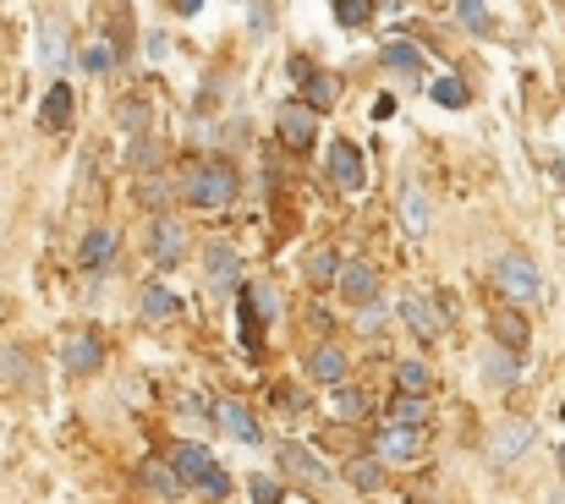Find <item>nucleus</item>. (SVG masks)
Masks as SVG:
<instances>
[{
    "label": "nucleus",
    "mask_w": 565,
    "mask_h": 504,
    "mask_svg": "<svg viewBox=\"0 0 565 504\" xmlns=\"http://www.w3.org/2000/svg\"><path fill=\"white\" fill-rule=\"evenodd\" d=\"M236 170L225 165V160H203V165L188 170V181H182V203L188 208H225V203H236Z\"/></svg>",
    "instance_id": "f257e3e1"
},
{
    "label": "nucleus",
    "mask_w": 565,
    "mask_h": 504,
    "mask_svg": "<svg viewBox=\"0 0 565 504\" xmlns=\"http://www.w3.org/2000/svg\"><path fill=\"white\" fill-rule=\"evenodd\" d=\"M494 286H500V297H505V302H533V297L544 291V280H539L533 258H522V253L494 258Z\"/></svg>",
    "instance_id": "f03ea898"
},
{
    "label": "nucleus",
    "mask_w": 565,
    "mask_h": 504,
    "mask_svg": "<svg viewBox=\"0 0 565 504\" xmlns=\"http://www.w3.org/2000/svg\"><path fill=\"white\" fill-rule=\"evenodd\" d=\"M374 461L379 467H417V461H423V428H395V422H384L374 439Z\"/></svg>",
    "instance_id": "7ed1b4c3"
},
{
    "label": "nucleus",
    "mask_w": 565,
    "mask_h": 504,
    "mask_svg": "<svg viewBox=\"0 0 565 504\" xmlns=\"http://www.w3.org/2000/svg\"><path fill=\"white\" fill-rule=\"evenodd\" d=\"M280 467H286V478H291V483H302V489H319V494L335 483V472H330V467H324V461H319L308 444H286V450H280Z\"/></svg>",
    "instance_id": "20e7f679"
},
{
    "label": "nucleus",
    "mask_w": 565,
    "mask_h": 504,
    "mask_svg": "<svg viewBox=\"0 0 565 504\" xmlns=\"http://www.w3.org/2000/svg\"><path fill=\"white\" fill-rule=\"evenodd\" d=\"M324 170H330V181H335L341 192H363V186H369V175H363V154H358L347 138H335V143H330Z\"/></svg>",
    "instance_id": "39448f33"
},
{
    "label": "nucleus",
    "mask_w": 565,
    "mask_h": 504,
    "mask_svg": "<svg viewBox=\"0 0 565 504\" xmlns=\"http://www.w3.org/2000/svg\"><path fill=\"white\" fill-rule=\"evenodd\" d=\"M347 367H352V356H347L335 340H319V345L308 351V378H313V384H330V389H335V384H347Z\"/></svg>",
    "instance_id": "423d86ee"
},
{
    "label": "nucleus",
    "mask_w": 565,
    "mask_h": 504,
    "mask_svg": "<svg viewBox=\"0 0 565 504\" xmlns=\"http://www.w3.org/2000/svg\"><path fill=\"white\" fill-rule=\"evenodd\" d=\"M275 132H280V143H286V149H297V154H302V149H313V110H308V105H297V99H291V105H280Z\"/></svg>",
    "instance_id": "0eeeda50"
},
{
    "label": "nucleus",
    "mask_w": 565,
    "mask_h": 504,
    "mask_svg": "<svg viewBox=\"0 0 565 504\" xmlns=\"http://www.w3.org/2000/svg\"><path fill=\"white\" fill-rule=\"evenodd\" d=\"M203 269H209V286L214 291H236V280H242V258L225 242H209L203 247Z\"/></svg>",
    "instance_id": "6e6552de"
},
{
    "label": "nucleus",
    "mask_w": 565,
    "mask_h": 504,
    "mask_svg": "<svg viewBox=\"0 0 565 504\" xmlns=\"http://www.w3.org/2000/svg\"><path fill=\"white\" fill-rule=\"evenodd\" d=\"M61 362H66V373H94L105 362V340L94 335V330H77V335L61 345Z\"/></svg>",
    "instance_id": "1a4fd4ad"
},
{
    "label": "nucleus",
    "mask_w": 565,
    "mask_h": 504,
    "mask_svg": "<svg viewBox=\"0 0 565 504\" xmlns=\"http://www.w3.org/2000/svg\"><path fill=\"white\" fill-rule=\"evenodd\" d=\"M527 444H533V422H527V417H511V422L494 428V461H500V467H505V461H522Z\"/></svg>",
    "instance_id": "9d476101"
},
{
    "label": "nucleus",
    "mask_w": 565,
    "mask_h": 504,
    "mask_svg": "<svg viewBox=\"0 0 565 504\" xmlns=\"http://www.w3.org/2000/svg\"><path fill=\"white\" fill-rule=\"evenodd\" d=\"M220 422H225V433L236 439V444H264V428H258V417L242 406V400H220Z\"/></svg>",
    "instance_id": "9b49d317"
},
{
    "label": "nucleus",
    "mask_w": 565,
    "mask_h": 504,
    "mask_svg": "<svg viewBox=\"0 0 565 504\" xmlns=\"http://www.w3.org/2000/svg\"><path fill=\"white\" fill-rule=\"evenodd\" d=\"M297 105H308L313 116H319V110H335V105H341V77H330V72H308Z\"/></svg>",
    "instance_id": "f8f14e48"
},
{
    "label": "nucleus",
    "mask_w": 565,
    "mask_h": 504,
    "mask_svg": "<svg viewBox=\"0 0 565 504\" xmlns=\"http://www.w3.org/2000/svg\"><path fill=\"white\" fill-rule=\"evenodd\" d=\"M341 297H347V302H358V308H363V302H374L379 297V269L374 264H341Z\"/></svg>",
    "instance_id": "ddd939ff"
},
{
    "label": "nucleus",
    "mask_w": 565,
    "mask_h": 504,
    "mask_svg": "<svg viewBox=\"0 0 565 504\" xmlns=\"http://www.w3.org/2000/svg\"><path fill=\"white\" fill-rule=\"evenodd\" d=\"M209 467H214V455L203 444H177V455H171V472L182 478V489H198Z\"/></svg>",
    "instance_id": "4468645a"
},
{
    "label": "nucleus",
    "mask_w": 565,
    "mask_h": 504,
    "mask_svg": "<svg viewBox=\"0 0 565 504\" xmlns=\"http://www.w3.org/2000/svg\"><path fill=\"white\" fill-rule=\"evenodd\" d=\"M401 225L412 236H428V192H423V181H406L401 186Z\"/></svg>",
    "instance_id": "2eb2a0df"
},
{
    "label": "nucleus",
    "mask_w": 565,
    "mask_h": 504,
    "mask_svg": "<svg viewBox=\"0 0 565 504\" xmlns=\"http://www.w3.org/2000/svg\"><path fill=\"white\" fill-rule=\"evenodd\" d=\"M116 258V230L110 225H94L88 236H83V247H77V264L83 269H105Z\"/></svg>",
    "instance_id": "dca6fc26"
},
{
    "label": "nucleus",
    "mask_w": 565,
    "mask_h": 504,
    "mask_svg": "<svg viewBox=\"0 0 565 504\" xmlns=\"http://www.w3.org/2000/svg\"><path fill=\"white\" fill-rule=\"evenodd\" d=\"M236 330H242L247 356H258V351H264V313L253 308V291H242V297H236Z\"/></svg>",
    "instance_id": "f3484780"
},
{
    "label": "nucleus",
    "mask_w": 565,
    "mask_h": 504,
    "mask_svg": "<svg viewBox=\"0 0 565 504\" xmlns=\"http://www.w3.org/2000/svg\"><path fill=\"white\" fill-rule=\"evenodd\" d=\"M149 242H154V258H160V269L182 264V247H188V242H182V225H177V219H166V214H160V219H154V236H149Z\"/></svg>",
    "instance_id": "a211bd4d"
},
{
    "label": "nucleus",
    "mask_w": 565,
    "mask_h": 504,
    "mask_svg": "<svg viewBox=\"0 0 565 504\" xmlns=\"http://www.w3.org/2000/svg\"><path fill=\"white\" fill-rule=\"evenodd\" d=\"M177 291H166V286H143V297H138V313L149 319V324H171L177 319Z\"/></svg>",
    "instance_id": "6ab92c4d"
},
{
    "label": "nucleus",
    "mask_w": 565,
    "mask_h": 504,
    "mask_svg": "<svg viewBox=\"0 0 565 504\" xmlns=\"http://www.w3.org/2000/svg\"><path fill=\"white\" fill-rule=\"evenodd\" d=\"M369 411V389H358V384H335L330 389V417L335 422H358Z\"/></svg>",
    "instance_id": "aec40b11"
},
{
    "label": "nucleus",
    "mask_w": 565,
    "mask_h": 504,
    "mask_svg": "<svg viewBox=\"0 0 565 504\" xmlns=\"http://www.w3.org/2000/svg\"><path fill=\"white\" fill-rule=\"evenodd\" d=\"M138 478H143V489H149V494H160V500H182V494H188V489H182V478L171 472V461H143V472H138Z\"/></svg>",
    "instance_id": "412c9836"
},
{
    "label": "nucleus",
    "mask_w": 565,
    "mask_h": 504,
    "mask_svg": "<svg viewBox=\"0 0 565 504\" xmlns=\"http://www.w3.org/2000/svg\"><path fill=\"white\" fill-rule=\"evenodd\" d=\"M44 127L50 132H66L72 127V83H50V94H44Z\"/></svg>",
    "instance_id": "4be33fe9"
},
{
    "label": "nucleus",
    "mask_w": 565,
    "mask_h": 504,
    "mask_svg": "<svg viewBox=\"0 0 565 504\" xmlns=\"http://www.w3.org/2000/svg\"><path fill=\"white\" fill-rule=\"evenodd\" d=\"M347 489H358V494H379L384 489V467H379L374 455H358V461H347Z\"/></svg>",
    "instance_id": "5701e85b"
},
{
    "label": "nucleus",
    "mask_w": 565,
    "mask_h": 504,
    "mask_svg": "<svg viewBox=\"0 0 565 504\" xmlns=\"http://www.w3.org/2000/svg\"><path fill=\"white\" fill-rule=\"evenodd\" d=\"M401 319H406V330H412L417 340H434V335H439V313H434L423 297H406V302H401Z\"/></svg>",
    "instance_id": "b1692460"
},
{
    "label": "nucleus",
    "mask_w": 565,
    "mask_h": 504,
    "mask_svg": "<svg viewBox=\"0 0 565 504\" xmlns=\"http://www.w3.org/2000/svg\"><path fill=\"white\" fill-rule=\"evenodd\" d=\"M494 340H500V351L516 356V351L527 345V319H522V313H500V319H494Z\"/></svg>",
    "instance_id": "393cba45"
},
{
    "label": "nucleus",
    "mask_w": 565,
    "mask_h": 504,
    "mask_svg": "<svg viewBox=\"0 0 565 504\" xmlns=\"http://www.w3.org/2000/svg\"><path fill=\"white\" fill-rule=\"evenodd\" d=\"M308 280H313V286H335V280H341V253H335V247H319V253L308 258Z\"/></svg>",
    "instance_id": "a878e982"
},
{
    "label": "nucleus",
    "mask_w": 565,
    "mask_h": 504,
    "mask_svg": "<svg viewBox=\"0 0 565 504\" xmlns=\"http://www.w3.org/2000/svg\"><path fill=\"white\" fill-rule=\"evenodd\" d=\"M379 61H384L390 72H423V50H412V44H401V39H395V44H384V50H379Z\"/></svg>",
    "instance_id": "bb28decb"
},
{
    "label": "nucleus",
    "mask_w": 565,
    "mask_h": 504,
    "mask_svg": "<svg viewBox=\"0 0 565 504\" xmlns=\"http://www.w3.org/2000/svg\"><path fill=\"white\" fill-rule=\"evenodd\" d=\"M428 94H434V105H445V110H467V99H472L461 77H439V83H434Z\"/></svg>",
    "instance_id": "cd10ccee"
},
{
    "label": "nucleus",
    "mask_w": 565,
    "mask_h": 504,
    "mask_svg": "<svg viewBox=\"0 0 565 504\" xmlns=\"http://www.w3.org/2000/svg\"><path fill=\"white\" fill-rule=\"evenodd\" d=\"M395 384H401V395H423V389H428V367H423L417 356H406V362L395 367Z\"/></svg>",
    "instance_id": "c85d7f7f"
},
{
    "label": "nucleus",
    "mask_w": 565,
    "mask_h": 504,
    "mask_svg": "<svg viewBox=\"0 0 565 504\" xmlns=\"http://www.w3.org/2000/svg\"><path fill=\"white\" fill-rule=\"evenodd\" d=\"M330 11H335V22H341V28H363V22H369V11H374V0H330Z\"/></svg>",
    "instance_id": "c756f323"
},
{
    "label": "nucleus",
    "mask_w": 565,
    "mask_h": 504,
    "mask_svg": "<svg viewBox=\"0 0 565 504\" xmlns=\"http://www.w3.org/2000/svg\"><path fill=\"white\" fill-rule=\"evenodd\" d=\"M66 61V33H61V17L44 22V66H61Z\"/></svg>",
    "instance_id": "7c9ffc66"
},
{
    "label": "nucleus",
    "mask_w": 565,
    "mask_h": 504,
    "mask_svg": "<svg viewBox=\"0 0 565 504\" xmlns=\"http://www.w3.org/2000/svg\"><path fill=\"white\" fill-rule=\"evenodd\" d=\"M143 121H149V105L143 99H121L116 105V127L121 132H143Z\"/></svg>",
    "instance_id": "2f4dec72"
},
{
    "label": "nucleus",
    "mask_w": 565,
    "mask_h": 504,
    "mask_svg": "<svg viewBox=\"0 0 565 504\" xmlns=\"http://www.w3.org/2000/svg\"><path fill=\"white\" fill-rule=\"evenodd\" d=\"M390 422L395 428H423V395H401L395 411H390Z\"/></svg>",
    "instance_id": "473e14b6"
},
{
    "label": "nucleus",
    "mask_w": 565,
    "mask_h": 504,
    "mask_svg": "<svg viewBox=\"0 0 565 504\" xmlns=\"http://www.w3.org/2000/svg\"><path fill=\"white\" fill-rule=\"evenodd\" d=\"M456 17H461V22H467L472 33H489V28H494V22H489V6H483V0H456Z\"/></svg>",
    "instance_id": "72a5a7b5"
},
{
    "label": "nucleus",
    "mask_w": 565,
    "mask_h": 504,
    "mask_svg": "<svg viewBox=\"0 0 565 504\" xmlns=\"http://www.w3.org/2000/svg\"><path fill=\"white\" fill-rule=\"evenodd\" d=\"M516 373H522V362H516L511 351H494V356H489V378H494V384H516Z\"/></svg>",
    "instance_id": "f704fd0d"
},
{
    "label": "nucleus",
    "mask_w": 565,
    "mask_h": 504,
    "mask_svg": "<svg viewBox=\"0 0 565 504\" xmlns=\"http://www.w3.org/2000/svg\"><path fill=\"white\" fill-rule=\"evenodd\" d=\"M247 489H253V504H280V483L275 478H253Z\"/></svg>",
    "instance_id": "c9c22d12"
},
{
    "label": "nucleus",
    "mask_w": 565,
    "mask_h": 504,
    "mask_svg": "<svg viewBox=\"0 0 565 504\" xmlns=\"http://www.w3.org/2000/svg\"><path fill=\"white\" fill-rule=\"evenodd\" d=\"M358 330H363V335H379V330H384V308H379V302H363V313H358Z\"/></svg>",
    "instance_id": "e433bc0d"
},
{
    "label": "nucleus",
    "mask_w": 565,
    "mask_h": 504,
    "mask_svg": "<svg viewBox=\"0 0 565 504\" xmlns=\"http://www.w3.org/2000/svg\"><path fill=\"white\" fill-rule=\"evenodd\" d=\"M83 66H88V72H110V44H88Z\"/></svg>",
    "instance_id": "4c0bfd02"
},
{
    "label": "nucleus",
    "mask_w": 565,
    "mask_h": 504,
    "mask_svg": "<svg viewBox=\"0 0 565 504\" xmlns=\"http://www.w3.org/2000/svg\"><path fill=\"white\" fill-rule=\"evenodd\" d=\"M275 400H280V411H302V395H297L291 384H280V389H275Z\"/></svg>",
    "instance_id": "58836bf2"
},
{
    "label": "nucleus",
    "mask_w": 565,
    "mask_h": 504,
    "mask_svg": "<svg viewBox=\"0 0 565 504\" xmlns=\"http://www.w3.org/2000/svg\"><path fill=\"white\" fill-rule=\"evenodd\" d=\"M143 50H149V61H160V55L171 50V39H166V33H149V39H143Z\"/></svg>",
    "instance_id": "ea45409f"
},
{
    "label": "nucleus",
    "mask_w": 565,
    "mask_h": 504,
    "mask_svg": "<svg viewBox=\"0 0 565 504\" xmlns=\"http://www.w3.org/2000/svg\"><path fill=\"white\" fill-rule=\"evenodd\" d=\"M390 116H395V99H390V94H379L374 99V121H390Z\"/></svg>",
    "instance_id": "a19ab883"
},
{
    "label": "nucleus",
    "mask_w": 565,
    "mask_h": 504,
    "mask_svg": "<svg viewBox=\"0 0 565 504\" xmlns=\"http://www.w3.org/2000/svg\"><path fill=\"white\" fill-rule=\"evenodd\" d=\"M171 6H177L182 17H192V11H203V0H171Z\"/></svg>",
    "instance_id": "79ce46f5"
},
{
    "label": "nucleus",
    "mask_w": 565,
    "mask_h": 504,
    "mask_svg": "<svg viewBox=\"0 0 565 504\" xmlns=\"http://www.w3.org/2000/svg\"><path fill=\"white\" fill-rule=\"evenodd\" d=\"M555 461H561V472H565V444H555Z\"/></svg>",
    "instance_id": "37998d69"
},
{
    "label": "nucleus",
    "mask_w": 565,
    "mask_h": 504,
    "mask_svg": "<svg viewBox=\"0 0 565 504\" xmlns=\"http://www.w3.org/2000/svg\"><path fill=\"white\" fill-rule=\"evenodd\" d=\"M555 504H565V494H555Z\"/></svg>",
    "instance_id": "c03bdc74"
}]
</instances>
